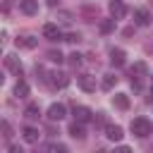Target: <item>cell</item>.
Here are the masks:
<instances>
[{"label": "cell", "mask_w": 153, "mask_h": 153, "mask_svg": "<svg viewBox=\"0 0 153 153\" xmlns=\"http://www.w3.org/2000/svg\"><path fill=\"white\" fill-rule=\"evenodd\" d=\"M129 129H131V134H134V136L143 139V136H148V134L153 131V122H151L148 117H134V120H131V124H129Z\"/></svg>", "instance_id": "6da1fadb"}, {"label": "cell", "mask_w": 153, "mask_h": 153, "mask_svg": "<svg viewBox=\"0 0 153 153\" xmlns=\"http://www.w3.org/2000/svg\"><path fill=\"white\" fill-rule=\"evenodd\" d=\"M91 120H93L91 108H86V105H74V122L86 124V122H91Z\"/></svg>", "instance_id": "7a4b0ae2"}, {"label": "cell", "mask_w": 153, "mask_h": 153, "mask_svg": "<svg viewBox=\"0 0 153 153\" xmlns=\"http://www.w3.org/2000/svg\"><path fill=\"white\" fill-rule=\"evenodd\" d=\"M45 81H48L50 86H57V88H65V86L69 84V76H67V74H62V72H50V74L45 76Z\"/></svg>", "instance_id": "3957f363"}, {"label": "cell", "mask_w": 153, "mask_h": 153, "mask_svg": "<svg viewBox=\"0 0 153 153\" xmlns=\"http://www.w3.org/2000/svg\"><path fill=\"white\" fill-rule=\"evenodd\" d=\"M65 115H67V108H65L62 103H53V105L48 108V120H53V122L65 120Z\"/></svg>", "instance_id": "277c9868"}, {"label": "cell", "mask_w": 153, "mask_h": 153, "mask_svg": "<svg viewBox=\"0 0 153 153\" xmlns=\"http://www.w3.org/2000/svg\"><path fill=\"white\" fill-rule=\"evenodd\" d=\"M76 81H79V88H81V91H86V93H93V91H96V76L81 74V76H76Z\"/></svg>", "instance_id": "5b68a950"}, {"label": "cell", "mask_w": 153, "mask_h": 153, "mask_svg": "<svg viewBox=\"0 0 153 153\" xmlns=\"http://www.w3.org/2000/svg\"><path fill=\"white\" fill-rule=\"evenodd\" d=\"M110 14H112V19H124L127 17V5L122 0H112L110 2Z\"/></svg>", "instance_id": "8992f818"}, {"label": "cell", "mask_w": 153, "mask_h": 153, "mask_svg": "<svg viewBox=\"0 0 153 153\" xmlns=\"http://www.w3.org/2000/svg\"><path fill=\"white\" fill-rule=\"evenodd\" d=\"M43 36H45L48 41H65V36L60 33L57 24H45V26H43Z\"/></svg>", "instance_id": "52a82bcc"}, {"label": "cell", "mask_w": 153, "mask_h": 153, "mask_svg": "<svg viewBox=\"0 0 153 153\" xmlns=\"http://www.w3.org/2000/svg\"><path fill=\"white\" fill-rule=\"evenodd\" d=\"M19 10L24 14L33 17V14H38V0H19Z\"/></svg>", "instance_id": "ba28073f"}, {"label": "cell", "mask_w": 153, "mask_h": 153, "mask_svg": "<svg viewBox=\"0 0 153 153\" xmlns=\"http://www.w3.org/2000/svg\"><path fill=\"white\" fill-rule=\"evenodd\" d=\"M5 67H7L10 72H14V74L22 76V62H19L17 55H5Z\"/></svg>", "instance_id": "9c48e42d"}, {"label": "cell", "mask_w": 153, "mask_h": 153, "mask_svg": "<svg viewBox=\"0 0 153 153\" xmlns=\"http://www.w3.org/2000/svg\"><path fill=\"white\" fill-rule=\"evenodd\" d=\"M105 136H108L110 141H122L124 131H122L120 124H108V127H105Z\"/></svg>", "instance_id": "30bf717a"}, {"label": "cell", "mask_w": 153, "mask_h": 153, "mask_svg": "<svg viewBox=\"0 0 153 153\" xmlns=\"http://www.w3.org/2000/svg\"><path fill=\"white\" fill-rule=\"evenodd\" d=\"M134 24L136 26H148L151 24V12L148 10H136L134 12Z\"/></svg>", "instance_id": "8fae6325"}, {"label": "cell", "mask_w": 153, "mask_h": 153, "mask_svg": "<svg viewBox=\"0 0 153 153\" xmlns=\"http://www.w3.org/2000/svg\"><path fill=\"white\" fill-rule=\"evenodd\" d=\"M124 57H127V55H124L122 48H112V50H110V62H112V67H122V65H124Z\"/></svg>", "instance_id": "7c38bea8"}, {"label": "cell", "mask_w": 153, "mask_h": 153, "mask_svg": "<svg viewBox=\"0 0 153 153\" xmlns=\"http://www.w3.org/2000/svg\"><path fill=\"white\" fill-rule=\"evenodd\" d=\"M143 74H146V62H134V67H131V81H141Z\"/></svg>", "instance_id": "4fadbf2b"}, {"label": "cell", "mask_w": 153, "mask_h": 153, "mask_svg": "<svg viewBox=\"0 0 153 153\" xmlns=\"http://www.w3.org/2000/svg\"><path fill=\"white\" fill-rule=\"evenodd\" d=\"M112 103H115V108L127 110V108H129V96H127V93H115V96H112Z\"/></svg>", "instance_id": "5bb4252c"}, {"label": "cell", "mask_w": 153, "mask_h": 153, "mask_svg": "<svg viewBox=\"0 0 153 153\" xmlns=\"http://www.w3.org/2000/svg\"><path fill=\"white\" fill-rule=\"evenodd\" d=\"M22 136H24V141L36 143V141H38V129H36V127H24V129H22Z\"/></svg>", "instance_id": "9a60e30c"}, {"label": "cell", "mask_w": 153, "mask_h": 153, "mask_svg": "<svg viewBox=\"0 0 153 153\" xmlns=\"http://www.w3.org/2000/svg\"><path fill=\"white\" fill-rule=\"evenodd\" d=\"M17 45H22V48H36L38 45V38H33V36H19L17 38Z\"/></svg>", "instance_id": "2e32d148"}, {"label": "cell", "mask_w": 153, "mask_h": 153, "mask_svg": "<svg viewBox=\"0 0 153 153\" xmlns=\"http://www.w3.org/2000/svg\"><path fill=\"white\" fill-rule=\"evenodd\" d=\"M24 115H26L29 120H38V115H41V108H38V103H31V105H26Z\"/></svg>", "instance_id": "e0dca14e"}, {"label": "cell", "mask_w": 153, "mask_h": 153, "mask_svg": "<svg viewBox=\"0 0 153 153\" xmlns=\"http://www.w3.org/2000/svg\"><path fill=\"white\" fill-rule=\"evenodd\" d=\"M69 134H72L74 139H84V136H86V131H84V127H81L79 122H72V124H69Z\"/></svg>", "instance_id": "ac0fdd59"}, {"label": "cell", "mask_w": 153, "mask_h": 153, "mask_svg": "<svg viewBox=\"0 0 153 153\" xmlns=\"http://www.w3.org/2000/svg\"><path fill=\"white\" fill-rule=\"evenodd\" d=\"M14 96L26 98V96H29V84H26V81H17V86H14Z\"/></svg>", "instance_id": "d6986e66"}, {"label": "cell", "mask_w": 153, "mask_h": 153, "mask_svg": "<svg viewBox=\"0 0 153 153\" xmlns=\"http://www.w3.org/2000/svg\"><path fill=\"white\" fill-rule=\"evenodd\" d=\"M115 22L117 19H103L100 22V33H112L115 31Z\"/></svg>", "instance_id": "ffe728a7"}, {"label": "cell", "mask_w": 153, "mask_h": 153, "mask_svg": "<svg viewBox=\"0 0 153 153\" xmlns=\"http://www.w3.org/2000/svg\"><path fill=\"white\" fill-rule=\"evenodd\" d=\"M115 84H117V76H115V74H105V76H103V84H100V86H103L105 91H110V88H112Z\"/></svg>", "instance_id": "44dd1931"}, {"label": "cell", "mask_w": 153, "mask_h": 153, "mask_svg": "<svg viewBox=\"0 0 153 153\" xmlns=\"http://www.w3.org/2000/svg\"><path fill=\"white\" fill-rule=\"evenodd\" d=\"M67 62H69L72 67H81V62H84V60H81V55H79V53H72V55H67Z\"/></svg>", "instance_id": "7402d4cb"}, {"label": "cell", "mask_w": 153, "mask_h": 153, "mask_svg": "<svg viewBox=\"0 0 153 153\" xmlns=\"http://www.w3.org/2000/svg\"><path fill=\"white\" fill-rule=\"evenodd\" d=\"M48 60H50V62H57V65H60V62L65 60V55H62L60 50H50V53H48Z\"/></svg>", "instance_id": "603a6c76"}, {"label": "cell", "mask_w": 153, "mask_h": 153, "mask_svg": "<svg viewBox=\"0 0 153 153\" xmlns=\"http://www.w3.org/2000/svg\"><path fill=\"white\" fill-rule=\"evenodd\" d=\"M2 131H5V139L12 136V127H10V122H2Z\"/></svg>", "instance_id": "cb8c5ba5"}, {"label": "cell", "mask_w": 153, "mask_h": 153, "mask_svg": "<svg viewBox=\"0 0 153 153\" xmlns=\"http://www.w3.org/2000/svg\"><path fill=\"white\" fill-rule=\"evenodd\" d=\"M53 151H55V153H69V148H67L65 143H57V146H55Z\"/></svg>", "instance_id": "d4e9b609"}, {"label": "cell", "mask_w": 153, "mask_h": 153, "mask_svg": "<svg viewBox=\"0 0 153 153\" xmlns=\"http://www.w3.org/2000/svg\"><path fill=\"white\" fill-rule=\"evenodd\" d=\"M65 41H69V43H76V41H79V33H67V36H65Z\"/></svg>", "instance_id": "484cf974"}, {"label": "cell", "mask_w": 153, "mask_h": 153, "mask_svg": "<svg viewBox=\"0 0 153 153\" xmlns=\"http://www.w3.org/2000/svg\"><path fill=\"white\" fill-rule=\"evenodd\" d=\"M112 153H131V148H127V146H120V148H115Z\"/></svg>", "instance_id": "4316f807"}, {"label": "cell", "mask_w": 153, "mask_h": 153, "mask_svg": "<svg viewBox=\"0 0 153 153\" xmlns=\"http://www.w3.org/2000/svg\"><path fill=\"white\" fill-rule=\"evenodd\" d=\"M10 153H24V151H22L19 146H14V143H12V146H10Z\"/></svg>", "instance_id": "83f0119b"}, {"label": "cell", "mask_w": 153, "mask_h": 153, "mask_svg": "<svg viewBox=\"0 0 153 153\" xmlns=\"http://www.w3.org/2000/svg\"><path fill=\"white\" fill-rule=\"evenodd\" d=\"M48 5H55V0H48Z\"/></svg>", "instance_id": "f1b7e54d"}, {"label": "cell", "mask_w": 153, "mask_h": 153, "mask_svg": "<svg viewBox=\"0 0 153 153\" xmlns=\"http://www.w3.org/2000/svg\"><path fill=\"white\" fill-rule=\"evenodd\" d=\"M98 153H108V151H103V148H100V151H98Z\"/></svg>", "instance_id": "f546056e"}, {"label": "cell", "mask_w": 153, "mask_h": 153, "mask_svg": "<svg viewBox=\"0 0 153 153\" xmlns=\"http://www.w3.org/2000/svg\"><path fill=\"white\" fill-rule=\"evenodd\" d=\"M151 93H153V81H151Z\"/></svg>", "instance_id": "4dcf8cb0"}]
</instances>
